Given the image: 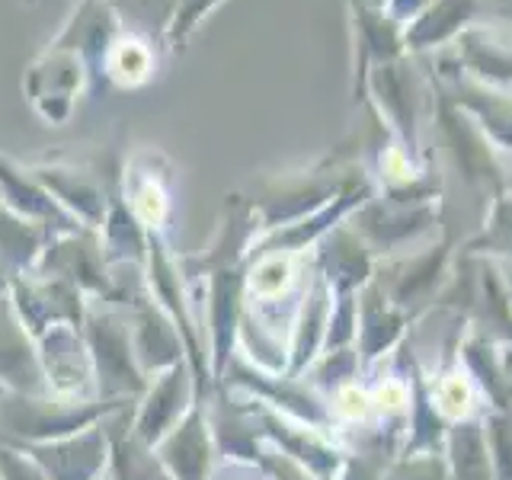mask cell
Here are the masks:
<instances>
[{
    "label": "cell",
    "mask_w": 512,
    "mask_h": 480,
    "mask_svg": "<svg viewBox=\"0 0 512 480\" xmlns=\"http://www.w3.org/2000/svg\"><path fill=\"white\" fill-rule=\"evenodd\" d=\"M84 340L93 359L96 397L106 404H138L151 378L141 372L132 349V320L125 308L103 301H87Z\"/></svg>",
    "instance_id": "obj_1"
},
{
    "label": "cell",
    "mask_w": 512,
    "mask_h": 480,
    "mask_svg": "<svg viewBox=\"0 0 512 480\" xmlns=\"http://www.w3.org/2000/svg\"><path fill=\"white\" fill-rule=\"evenodd\" d=\"M125 404L106 400H64L52 394H4L0 400V442L42 445L100 426Z\"/></svg>",
    "instance_id": "obj_2"
},
{
    "label": "cell",
    "mask_w": 512,
    "mask_h": 480,
    "mask_svg": "<svg viewBox=\"0 0 512 480\" xmlns=\"http://www.w3.org/2000/svg\"><path fill=\"white\" fill-rule=\"evenodd\" d=\"M10 304L20 324L32 340H39L42 333H48L58 324H74L84 327V314H87V298L84 292H77L74 285L61 282V279H48V276H16L10 279Z\"/></svg>",
    "instance_id": "obj_3"
},
{
    "label": "cell",
    "mask_w": 512,
    "mask_h": 480,
    "mask_svg": "<svg viewBox=\"0 0 512 480\" xmlns=\"http://www.w3.org/2000/svg\"><path fill=\"white\" fill-rule=\"evenodd\" d=\"M36 349L48 394L64 400H100L96 397V375L84 340V327L58 324L39 336Z\"/></svg>",
    "instance_id": "obj_4"
},
{
    "label": "cell",
    "mask_w": 512,
    "mask_h": 480,
    "mask_svg": "<svg viewBox=\"0 0 512 480\" xmlns=\"http://www.w3.org/2000/svg\"><path fill=\"white\" fill-rule=\"evenodd\" d=\"M196 400V372H192L189 362H180L148 384L135 413L128 416V429L144 445L157 448V442L183 420Z\"/></svg>",
    "instance_id": "obj_5"
},
{
    "label": "cell",
    "mask_w": 512,
    "mask_h": 480,
    "mask_svg": "<svg viewBox=\"0 0 512 480\" xmlns=\"http://www.w3.org/2000/svg\"><path fill=\"white\" fill-rule=\"evenodd\" d=\"M128 320H132L135 359L141 365V372L148 375L151 381L157 375L170 372L173 365L189 362L186 343H183L180 330H176L170 314L151 298V292L144 295V298H138L132 308H128Z\"/></svg>",
    "instance_id": "obj_6"
},
{
    "label": "cell",
    "mask_w": 512,
    "mask_h": 480,
    "mask_svg": "<svg viewBox=\"0 0 512 480\" xmlns=\"http://www.w3.org/2000/svg\"><path fill=\"white\" fill-rule=\"evenodd\" d=\"M13 448H23L26 455L36 458L48 480H100L109 464V436L103 423L58 442L13 445Z\"/></svg>",
    "instance_id": "obj_7"
},
{
    "label": "cell",
    "mask_w": 512,
    "mask_h": 480,
    "mask_svg": "<svg viewBox=\"0 0 512 480\" xmlns=\"http://www.w3.org/2000/svg\"><path fill=\"white\" fill-rule=\"evenodd\" d=\"M407 324L410 317L388 298L384 285L378 279L368 282L359 292V333H356L362 368H375L384 359H391L400 349V343L407 340Z\"/></svg>",
    "instance_id": "obj_8"
},
{
    "label": "cell",
    "mask_w": 512,
    "mask_h": 480,
    "mask_svg": "<svg viewBox=\"0 0 512 480\" xmlns=\"http://www.w3.org/2000/svg\"><path fill=\"white\" fill-rule=\"evenodd\" d=\"M215 452L212 423H208L202 400H196L183 420L157 442V455L173 480H212Z\"/></svg>",
    "instance_id": "obj_9"
},
{
    "label": "cell",
    "mask_w": 512,
    "mask_h": 480,
    "mask_svg": "<svg viewBox=\"0 0 512 480\" xmlns=\"http://www.w3.org/2000/svg\"><path fill=\"white\" fill-rule=\"evenodd\" d=\"M0 388L7 394H48L36 340L20 324L10 295H0Z\"/></svg>",
    "instance_id": "obj_10"
},
{
    "label": "cell",
    "mask_w": 512,
    "mask_h": 480,
    "mask_svg": "<svg viewBox=\"0 0 512 480\" xmlns=\"http://www.w3.org/2000/svg\"><path fill=\"white\" fill-rule=\"evenodd\" d=\"M317 247L320 250L314 260V272L333 288V295H359L375 279L372 250L346 224L333 228Z\"/></svg>",
    "instance_id": "obj_11"
},
{
    "label": "cell",
    "mask_w": 512,
    "mask_h": 480,
    "mask_svg": "<svg viewBox=\"0 0 512 480\" xmlns=\"http://www.w3.org/2000/svg\"><path fill=\"white\" fill-rule=\"evenodd\" d=\"M330 311H333V288L311 272V282L304 288L292 336H288V372L292 378H301L308 368L317 362L327 343V327H330Z\"/></svg>",
    "instance_id": "obj_12"
},
{
    "label": "cell",
    "mask_w": 512,
    "mask_h": 480,
    "mask_svg": "<svg viewBox=\"0 0 512 480\" xmlns=\"http://www.w3.org/2000/svg\"><path fill=\"white\" fill-rule=\"evenodd\" d=\"M458 349L461 343L452 349V356H448L436 372L426 375V391H429L432 407H436V413L448 426L468 423L487 413V397L480 391V384L474 381V375L468 372V365L461 362Z\"/></svg>",
    "instance_id": "obj_13"
},
{
    "label": "cell",
    "mask_w": 512,
    "mask_h": 480,
    "mask_svg": "<svg viewBox=\"0 0 512 480\" xmlns=\"http://www.w3.org/2000/svg\"><path fill=\"white\" fill-rule=\"evenodd\" d=\"M103 429L109 436V480H173L164 461H160L157 448L132 436V429H128V407L106 416Z\"/></svg>",
    "instance_id": "obj_14"
},
{
    "label": "cell",
    "mask_w": 512,
    "mask_h": 480,
    "mask_svg": "<svg viewBox=\"0 0 512 480\" xmlns=\"http://www.w3.org/2000/svg\"><path fill=\"white\" fill-rule=\"evenodd\" d=\"M52 240V231L42 224L16 215L13 208L0 202V272L7 279L29 276L36 269L42 250Z\"/></svg>",
    "instance_id": "obj_15"
},
{
    "label": "cell",
    "mask_w": 512,
    "mask_h": 480,
    "mask_svg": "<svg viewBox=\"0 0 512 480\" xmlns=\"http://www.w3.org/2000/svg\"><path fill=\"white\" fill-rule=\"evenodd\" d=\"M432 224V208L420 205L413 212H381L378 205H368L365 212H356V231L368 247L397 250L407 247L416 234H423Z\"/></svg>",
    "instance_id": "obj_16"
},
{
    "label": "cell",
    "mask_w": 512,
    "mask_h": 480,
    "mask_svg": "<svg viewBox=\"0 0 512 480\" xmlns=\"http://www.w3.org/2000/svg\"><path fill=\"white\" fill-rule=\"evenodd\" d=\"M445 263H448V247L442 244V247L410 260L404 269H400V276H394L391 288H384V292H388V298L400 311L413 317L423 304H429L432 295H436V288L445 276Z\"/></svg>",
    "instance_id": "obj_17"
},
{
    "label": "cell",
    "mask_w": 512,
    "mask_h": 480,
    "mask_svg": "<svg viewBox=\"0 0 512 480\" xmlns=\"http://www.w3.org/2000/svg\"><path fill=\"white\" fill-rule=\"evenodd\" d=\"M445 458H448L452 480H493L484 416H477V420H468V423L448 426Z\"/></svg>",
    "instance_id": "obj_18"
},
{
    "label": "cell",
    "mask_w": 512,
    "mask_h": 480,
    "mask_svg": "<svg viewBox=\"0 0 512 480\" xmlns=\"http://www.w3.org/2000/svg\"><path fill=\"white\" fill-rule=\"evenodd\" d=\"M461 64L496 87H512V45L490 29H468L458 42Z\"/></svg>",
    "instance_id": "obj_19"
},
{
    "label": "cell",
    "mask_w": 512,
    "mask_h": 480,
    "mask_svg": "<svg viewBox=\"0 0 512 480\" xmlns=\"http://www.w3.org/2000/svg\"><path fill=\"white\" fill-rule=\"evenodd\" d=\"M368 394H372L375 407V423L381 429H391L397 442H404L410 407H413V378L410 372L388 365L384 372L375 375V381H368Z\"/></svg>",
    "instance_id": "obj_20"
},
{
    "label": "cell",
    "mask_w": 512,
    "mask_h": 480,
    "mask_svg": "<svg viewBox=\"0 0 512 480\" xmlns=\"http://www.w3.org/2000/svg\"><path fill=\"white\" fill-rule=\"evenodd\" d=\"M474 0H432V4L416 16L413 26L404 32L407 48H429L442 39H452L461 26L471 20Z\"/></svg>",
    "instance_id": "obj_21"
},
{
    "label": "cell",
    "mask_w": 512,
    "mask_h": 480,
    "mask_svg": "<svg viewBox=\"0 0 512 480\" xmlns=\"http://www.w3.org/2000/svg\"><path fill=\"white\" fill-rule=\"evenodd\" d=\"M324 400H327V413H330L333 429H359V426L375 423L372 394H368V381H362V378L333 388Z\"/></svg>",
    "instance_id": "obj_22"
},
{
    "label": "cell",
    "mask_w": 512,
    "mask_h": 480,
    "mask_svg": "<svg viewBox=\"0 0 512 480\" xmlns=\"http://www.w3.org/2000/svg\"><path fill=\"white\" fill-rule=\"evenodd\" d=\"M464 103H468L480 119H484V132L500 144L512 148V100L500 93H490L487 87H464Z\"/></svg>",
    "instance_id": "obj_23"
},
{
    "label": "cell",
    "mask_w": 512,
    "mask_h": 480,
    "mask_svg": "<svg viewBox=\"0 0 512 480\" xmlns=\"http://www.w3.org/2000/svg\"><path fill=\"white\" fill-rule=\"evenodd\" d=\"M106 71L122 87H138L151 77V48L141 39H122L109 45L106 52Z\"/></svg>",
    "instance_id": "obj_24"
},
{
    "label": "cell",
    "mask_w": 512,
    "mask_h": 480,
    "mask_svg": "<svg viewBox=\"0 0 512 480\" xmlns=\"http://www.w3.org/2000/svg\"><path fill=\"white\" fill-rule=\"evenodd\" d=\"M128 208H132V215L141 221L144 231H154L160 224L167 221V212H170V196L164 183L157 180L154 173L148 176H132V196H128Z\"/></svg>",
    "instance_id": "obj_25"
},
{
    "label": "cell",
    "mask_w": 512,
    "mask_h": 480,
    "mask_svg": "<svg viewBox=\"0 0 512 480\" xmlns=\"http://www.w3.org/2000/svg\"><path fill=\"white\" fill-rule=\"evenodd\" d=\"M484 429H487L493 480H512V413L487 410L484 413Z\"/></svg>",
    "instance_id": "obj_26"
},
{
    "label": "cell",
    "mask_w": 512,
    "mask_h": 480,
    "mask_svg": "<svg viewBox=\"0 0 512 480\" xmlns=\"http://www.w3.org/2000/svg\"><path fill=\"white\" fill-rule=\"evenodd\" d=\"M384 480H452L445 452L394 455L384 464Z\"/></svg>",
    "instance_id": "obj_27"
},
{
    "label": "cell",
    "mask_w": 512,
    "mask_h": 480,
    "mask_svg": "<svg viewBox=\"0 0 512 480\" xmlns=\"http://www.w3.org/2000/svg\"><path fill=\"white\" fill-rule=\"evenodd\" d=\"M256 468L263 471L266 480H317L308 468H301L298 461L282 455L279 448H272V445L260 448V455H256Z\"/></svg>",
    "instance_id": "obj_28"
},
{
    "label": "cell",
    "mask_w": 512,
    "mask_h": 480,
    "mask_svg": "<svg viewBox=\"0 0 512 480\" xmlns=\"http://www.w3.org/2000/svg\"><path fill=\"white\" fill-rule=\"evenodd\" d=\"M0 480H48L42 464L26 455L23 448L0 442Z\"/></svg>",
    "instance_id": "obj_29"
},
{
    "label": "cell",
    "mask_w": 512,
    "mask_h": 480,
    "mask_svg": "<svg viewBox=\"0 0 512 480\" xmlns=\"http://www.w3.org/2000/svg\"><path fill=\"white\" fill-rule=\"evenodd\" d=\"M384 464L375 452H349L333 480H384Z\"/></svg>",
    "instance_id": "obj_30"
},
{
    "label": "cell",
    "mask_w": 512,
    "mask_h": 480,
    "mask_svg": "<svg viewBox=\"0 0 512 480\" xmlns=\"http://www.w3.org/2000/svg\"><path fill=\"white\" fill-rule=\"evenodd\" d=\"M215 0H176V13H173V42H180L186 32L199 23V16L212 7Z\"/></svg>",
    "instance_id": "obj_31"
},
{
    "label": "cell",
    "mask_w": 512,
    "mask_h": 480,
    "mask_svg": "<svg viewBox=\"0 0 512 480\" xmlns=\"http://www.w3.org/2000/svg\"><path fill=\"white\" fill-rule=\"evenodd\" d=\"M224 480H263V471L256 464H234V471Z\"/></svg>",
    "instance_id": "obj_32"
},
{
    "label": "cell",
    "mask_w": 512,
    "mask_h": 480,
    "mask_svg": "<svg viewBox=\"0 0 512 480\" xmlns=\"http://www.w3.org/2000/svg\"><path fill=\"white\" fill-rule=\"evenodd\" d=\"M7 288H10V279L4 276V272H0V295H7Z\"/></svg>",
    "instance_id": "obj_33"
},
{
    "label": "cell",
    "mask_w": 512,
    "mask_h": 480,
    "mask_svg": "<svg viewBox=\"0 0 512 480\" xmlns=\"http://www.w3.org/2000/svg\"><path fill=\"white\" fill-rule=\"evenodd\" d=\"M503 282H506V292H509V298H512V269L506 272V279H503Z\"/></svg>",
    "instance_id": "obj_34"
},
{
    "label": "cell",
    "mask_w": 512,
    "mask_h": 480,
    "mask_svg": "<svg viewBox=\"0 0 512 480\" xmlns=\"http://www.w3.org/2000/svg\"><path fill=\"white\" fill-rule=\"evenodd\" d=\"M4 394H7V391H4V388H0V400H4Z\"/></svg>",
    "instance_id": "obj_35"
}]
</instances>
